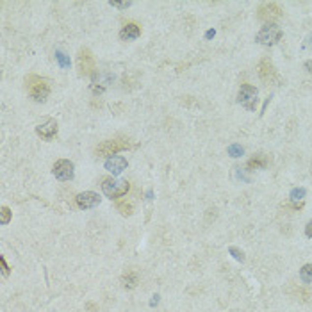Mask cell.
Returning <instances> with one entry per match:
<instances>
[{"mask_svg": "<svg viewBox=\"0 0 312 312\" xmlns=\"http://www.w3.org/2000/svg\"><path fill=\"white\" fill-rule=\"evenodd\" d=\"M228 154H230L232 157H241V155H243V148H241L239 144H232L230 148H228Z\"/></svg>", "mask_w": 312, "mask_h": 312, "instance_id": "cell-21", "label": "cell"}, {"mask_svg": "<svg viewBox=\"0 0 312 312\" xmlns=\"http://www.w3.org/2000/svg\"><path fill=\"white\" fill-rule=\"evenodd\" d=\"M305 70H307L309 73H312V61H307V62H305Z\"/></svg>", "mask_w": 312, "mask_h": 312, "instance_id": "cell-27", "label": "cell"}, {"mask_svg": "<svg viewBox=\"0 0 312 312\" xmlns=\"http://www.w3.org/2000/svg\"><path fill=\"white\" fill-rule=\"evenodd\" d=\"M129 189H130V184L127 182V180H116V178H104V180H102V191H104V195L109 197L111 200H113V198L118 200V198L125 197V195L129 193Z\"/></svg>", "mask_w": 312, "mask_h": 312, "instance_id": "cell-3", "label": "cell"}, {"mask_svg": "<svg viewBox=\"0 0 312 312\" xmlns=\"http://www.w3.org/2000/svg\"><path fill=\"white\" fill-rule=\"evenodd\" d=\"M77 68H79V75H82V77H89V75L95 73V70H96L95 56L91 54L89 48H82L81 52H79Z\"/></svg>", "mask_w": 312, "mask_h": 312, "instance_id": "cell-5", "label": "cell"}, {"mask_svg": "<svg viewBox=\"0 0 312 312\" xmlns=\"http://www.w3.org/2000/svg\"><path fill=\"white\" fill-rule=\"evenodd\" d=\"M56 57H57V61H59V64H61L62 68H66V66H70V61H68L66 57H64V54L62 52H56Z\"/></svg>", "mask_w": 312, "mask_h": 312, "instance_id": "cell-24", "label": "cell"}, {"mask_svg": "<svg viewBox=\"0 0 312 312\" xmlns=\"http://www.w3.org/2000/svg\"><path fill=\"white\" fill-rule=\"evenodd\" d=\"M52 173L56 175V178H59V180H72L73 178V164L70 163V161H66V159H61V161H57V163L54 164L52 168Z\"/></svg>", "mask_w": 312, "mask_h": 312, "instance_id": "cell-9", "label": "cell"}, {"mask_svg": "<svg viewBox=\"0 0 312 312\" xmlns=\"http://www.w3.org/2000/svg\"><path fill=\"white\" fill-rule=\"evenodd\" d=\"M237 102L248 111H255L257 107V87L252 84H243L237 93Z\"/></svg>", "mask_w": 312, "mask_h": 312, "instance_id": "cell-7", "label": "cell"}, {"mask_svg": "<svg viewBox=\"0 0 312 312\" xmlns=\"http://www.w3.org/2000/svg\"><path fill=\"white\" fill-rule=\"evenodd\" d=\"M140 282V275L136 271H127V273L121 277V284H123L125 289H134Z\"/></svg>", "mask_w": 312, "mask_h": 312, "instance_id": "cell-16", "label": "cell"}, {"mask_svg": "<svg viewBox=\"0 0 312 312\" xmlns=\"http://www.w3.org/2000/svg\"><path fill=\"white\" fill-rule=\"evenodd\" d=\"M257 73H259V77L262 82H266V84H271V82H275L277 79H279V75H277V70H275L273 62H271V59L264 57L262 61L259 62V66H257Z\"/></svg>", "mask_w": 312, "mask_h": 312, "instance_id": "cell-8", "label": "cell"}, {"mask_svg": "<svg viewBox=\"0 0 312 312\" xmlns=\"http://www.w3.org/2000/svg\"><path fill=\"white\" fill-rule=\"evenodd\" d=\"M140 36H141V27L138 24H127L120 30V38L123 41H132V39H138Z\"/></svg>", "mask_w": 312, "mask_h": 312, "instance_id": "cell-14", "label": "cell"}, {"mask_svg": "<svg viewBox=\"0 0 312 312\" xmlns=\"http://www.w3.org/2000/svg\"><path fill=\"white\" fill-rule=\"evenodd\" d=\"M230 254L234 255V259L241 260V262H243V260H245V254H243V252H241V250H237V248H235V246H230Z\"/></svg>", "mask_w": 312, "mask_h": 312, "instance_id": "cell-23", "label": "cell"}, {"mask_svg": "<svg viewBox=\"0 0 312 312\" xmlns=\"http://www.w3.org/2000/svg\"><path fill=\"white\" fill-rule=\"evenodd\" d=\"M284 32L279 25H266L260 29V32L257 34V43L266 45V47H271V45L279 43L282 39Z\"/></svg>", "mask_w": 312, "mask_h": 312, "instance_id": "cell-6", "label": "cell"}, {"mask_svg": "<svg viewBox=\"0 0 312 312\" xmlns=\"http://www.w3.org/2000/svg\"><path fill=\"white\" fill-rule=\"evenodd\" d=\"M132 146L130 140L127 138H114V140H109V141H104L96 146L95 154L98 157H113L116 155L118 152H123V150H129Z\"/></svg>", "mask_w": 312, "mask_h": 312, "instance_id": "cell-2", "label": "cell"}, {"mask_svg": "<svg viewBox=\"0 0 312 312\" xmlns=\"http://www.w3.org/2000/svg\"><path fill=\"white\" fill-rule=\"evenodd\" d=\"M109 4L113 5V7H118V9H127V7L132 5V2H118V0H111Z\"/></svg>", "mask_w": 312, "mask_h": 312, "instance_id": "cell-22", "label": "cell"}, {"mask_svg": "<svg viewBox=\"0 0 312 312\" xmlns=\"http://www.w3.org/2000/svg\"><path fill=\"white\" fill-rule=\"evenodd\" d=\"M0 266H2V273L7 277V275H9V266H7V262H5L4 257H0Z\"/></svg>", "mask_w": 312, "mask_h": 312, "instance_id": "cell-25", "label": "cell"}, {"mask_svg": "<svg viewBox=\"0 0 312 312\" xmlns=\"http://www.w3.org/2000/svg\"><path fill=\"white\" fill-rule=\"evenodd\" d=\"M11 216H13V212H11L9 207H2V209H0V223H2V225H7L11 221Z\"/></svg>", "mask_w": 312, "mask_h": 312, "instance_id": "cell-19", "label": "cell"}, {"mask_svg": "<svg viewBox=\"0 0 312 312\" xmlns=\"http://www.w3.org/2000/svg\"><path fill=\"white\" fill-rule=\"evenodd\" d=\"M268 163H269L268 155L257 154L255 157L250 159L248 163H246V166H248V170H260V168H266V166H268Z\"/></svg>", "mask_w": 312, "mask_h": 312, "instance_id": "cell-15", "label": "cell"}, {"mask_svg": "<svg viewBox=\"0 0 312 312\" xmlns=\"http://www.w3.org/2000/svg\"><path fill=\"white\" fill-rule=\"evenodd\" d=\"M257 18L266 25H275L277 20L282 18V9L277 2H262L257 9Z\"/></svg>", "mask_w": 312, "mask_h": 312, "instance_id": "cell-4", "label": "cell"}, {"mask_svg": "<svg viewBox=\"0 0 312 312\" xmlns=\"http://www.w3.org/2000/svg\"><path fill=\"white\" fill-rule=\"evenodd\" d=\"M25 87H27V93L30 95V98H34L36 102H45L47 96L50 95L48 82L39 75H29L25 79Z\"/></svg>", "mask_w": 312, "mask_h": 312, "instance_id": "cell-1", "label": "cell"}, {"mask_svg": "<svg viewBox=\"0 0 312 312\" xmlns=\"http://www.w3.org/2000/svg\"><path fill=\"white\" fill-rule=\"evenodd\" d=\"M75 200H77V205L81 207V209H93V207H96L100 203V197L93 191L81 193V195H77Z\"/></svg>", "mask_w": 312, "mask_h": 312, "instance_id": "cell-11", "label": "cell"}, {"mask_svg": "<svg viewBox=\"0 0 312 312\" xmlns=\"http://www.w3.org/2000/svg\"><path fill=\"white\" fill-rule=\"evenodd\" d=\"M303 197H305V189H303V187H300V189H293V191H291V200H293V202L302 200Z\"/></svg>", "mask_w": 312, "mask_h": 312, "instance_id": "cell-20", "label": "cell"}, {"mask_svg": "<svg viewBox=\"0 0 312 312\" xmlns=\"http://www.w3.org/2000/svg\"><path fill=\"white\" fill-rule=\"evenodd\" d=\"M116 209H118L123 216H130V214L134 212V205L130 202H127V200H118V202H116Z\"/></svg>", "mask_w": 312, "mask_h": 312, "instance_id": "cell-17", "label": "cell"}, {"mask_svg": "<svg viewBox=\"0 0 312 312\" xmlns=\"http://www.w3.org/2000/svg\"><path fill=\"white\" fill-rule=\"evenodd\" d=\"M125 168H127V159L120 155H113L106 161V170H109L113 175H120Z\"/></svg>", "mask_w": 312, "mask_h": 312, "instance_id": "cell-13", "label": "cell"}, {"mask_svg": "<svg viewBox=\"0 0 312 312\" xmlns=\"http://www.w3.org/2000/svg\"><path fill=\"white\" fill-rule=\"evenodd\" d=\"M300 279L305 284H312V264H305L300 269Z\"/></svg>", "mask_w": 312, "mask_h": 312, "instance_id": "cell-18", "label": "cell"}, {"mask_svg": "<svg viewBox=\"0 0 312 312\" xmlns=\"http://www.w3.org/2000/svg\"><path fill=\"white\" fill-rule=\"evenodd\" d=\"M305 234H307V237H312V220L307 223V227H305Z\"/></svg>", "mask_w": 312, "mask_h": 312, "instance_id": "cell-26", "label": "cell"}, {"mask_svg": "<svg viewBox=\"0 0 312 312\" xmlns=\"http://www.w3.org/2000/svg\"><path fill=\"white\" fill-rule=\"evenodd\" d=\"M285 293L291 294V296L296 298V300H300V302H305V303L312 302V289L309 287H302V285L291 284V285H287Z\"/></svg>", "mask_w": 312, "mask_h": 312, "instance_id": "cell-10", "label": "cell"}, {"mask_svg": "<svg viewBox=\"0 0 312 312\" xmlns=\"http://www.w3.org/2000/svg\"><path fill=\"white\" fill-rule=\"evenodd\" d=\"M36 134L39 138H43V140H52L54 136L57 134V123L54 120H47L43 123H39L36 127Z\"/></svg>", "mask_w": 312, "mask_h": 312, "instance_id": "cell-12", "label": "cell"}]
</instances>
